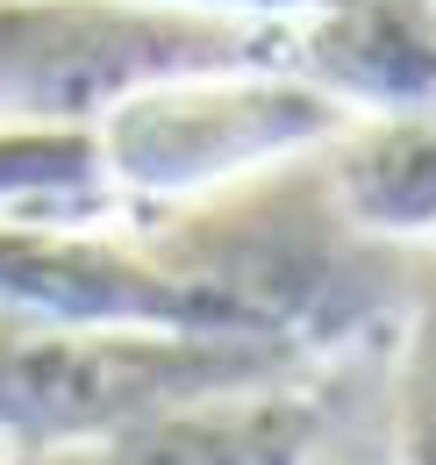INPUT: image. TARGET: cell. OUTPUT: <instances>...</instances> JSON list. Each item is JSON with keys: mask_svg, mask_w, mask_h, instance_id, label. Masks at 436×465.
Instances as JSON below:
<instances>
[{"mask_svg": "<svg viewBox=\"0 0 436 465\" xmlns=\"http://www.w3.org/2000/svg\"><path fill=\"white\" fill-rule=\"evenodd\" d=\"M208 72H293V22L144 0H0V129H101L129 94Z\"/></svg>", "mask_w": 436, "mask_h": 465, "instance_id": "1", "label": "cell"}, {"mask_svg": "<svg viewBox=\"0 0 436 465\" xmlns=\"http://www.w3.org/2000/svg\"><path fill=\"white\" fill-rule=\"evenodd\" d=\"M351 108L293 72H208V79H164L129 94L101 122V151L129 208L144 201H193L236 173L279 165L293 151L336 143Z\"/></svg>", "mask_w": 436, "mask_h": 465, "instance_id": "2", "label": "cell"}, {"mask_svg": "<svg viewBox=\"0 0 436 465\" xmlns=\"http://www.w3.org/2000/svg\"><path fill=\"white\" fill-rule=\"evenodd\" d=\"M272 337H0V430L79 437L144 422L272 365Z\"/></svg>", "mask_w": 436, "mask_h": 465, "instance_id": "3", "label": "cell"}, {"mask_svg": "<svg viewBox=\"0 0 436 465\" xmlns=\"http://www.w3.org/2000/svg\"><path fill=\"white\" fill-rule=\"evenodd\" d=\"M329 193L365 230H436V122H351Z\"/></svg>", "mask_w": 436, "mask_h": 465, "instance_id": "4", "label": "cell"}, {"mask_svg": "<svg viewBox=\"0 0 436 465\" xmlns=\"http://www.w3.org/2000/svg\"><path fill=\"white\" fill-rule=\"evenodd\" d=\"M144 7H179V15H222V22H308L343 0H144Z\"/></svg>", "mask_w": 436, "mask_h": 465, "instance_id": "5", "label": "cell"}, {"mask_svg": "<svg viewBox=\"0 0 436 465\" xmlns=\"http://www.w3.org/2000/svg\"><path fill=\"white\" fill-rule=\"evenodd\" d=\"M430 351H436V322H430ZM422 451H430V459H422V465H436V408H430V415H422Z\"/></svg>", "mask_w": 436, "mask_h": 465, "instance_id": "6", "label": "cell"}, {"mask_svg": "<svg viewBox=\"0 0 436 465\" xmlns=\"http://www.w3.org/2000/svg\"><path fill=\"white\" fill-rule=\"evenodd\" d=\"M430 7H436V0H430Z\"/></svg>", "mask_w": 436, "mask_h": 465, "instance_id": "7", "label": "cell"}]
</instances>
